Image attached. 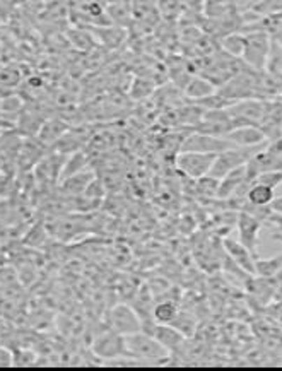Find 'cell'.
Here are the masks:
<instances>
[{
    "instance_id": "8992f818",
    "label": "cell",
    "mask_w": 282,
    "mask_h": 371,
    "mask_svg": "<svg viewBox=\"0 0 282 371\" xmlns=\"http://www.w3.org/2000/svg\"><path fill=\"white\" fill-rule=\"evenodd\" d=\"M93 353L100 359L118 358V356H127V344H125V335L118 334V332L110 328V330L103 332L98 335L93 342Z\"/></svg>"
},
{
    "instance_id": "ac0fdd59",
    "label": "cell",
    "mask_w": 282,
    "mask_h": 371,
    "mask_svg": "<svg viewBox=\"0 0 282 371\" xmlns=\"http://www.w3.org/2000/svg\"><path fill=\"white\" fill-rule=\"evenodd\" d=\"M219 45L221 50L226 55L235 57V59H242L243 52H245V36H243V33H230L221 38Z\"/></svg>"
},
{
    "instance_id": "5b68a950",
    "label": "cell",
    "mask_w": 282,
    "mask_h": 371,
    "mask_svg": "<svg viewBox=\"0 0 282 371\" xmlns=\"http://www.w3.org/2000/svg\"><path fill=\"white\" fill-rule=\"evenodd\" d=\"M235 147L226 137H216L207 136V133H200L193 130L192 133L185 137L181 143L180 151H190V152H205V154H219L226 149Z\"/></svg>"
},
{
    "instance_id": "cb8c5ba5",
    "label": "cell",
    "mask_w": 282,
    "mask_h": 371,
    "mask_svg": "<svg viewBox=\"0 0 282 371\" xmlns=\"http://www.w3.org/2000/svg\"><path fill=\"white\" fill-rule=\"evenodd\" d=\"M47 228H43L41 224H36V226H33L31 229L28 231V235H26V240L24 243L31 245V247H40V245H43L45 240H47Z\"/></svg>"
},
{
    "instance_id": "30bf717a",
    "label": "cell",
    "mask_w": 282,
    "mask_h": 371,
    "mask_svg": "<svg viewBox=\"0 0 282 371\" xmlns=\"http://www.w3.org/2000/svg\"><path fill=\"white\" fill-rule=\"evenodd\" d=\"M223 248L226 250V254L230 255L232 262L239 267L242 270H245L246 274L255 275V260L258 259V255L251 254L248 248L243 243H239L238 240H232L230 236H226L223 242Z\"/></svg>"
},
{
    "instance_id": "7402d4cb",
    "label": "cell",
    "mask_w": 282,
    "mask_h": 371,
    "mask_svg": "<svg viewBox=\"0 0 282 371\" xmlns=\"http://www.w3.org/2000/svg\"><path fill=\"white\" fill-rule=\"evenodd\" d=\"M217 185H219V180L211 177V175H205V177L197 178V194L207 198H216Z\"/></svg>"
},
{
    "instance_id": "4dcf8cb0",
    "label": "cell",
    "mask_w": 282,
    "mask_h": 371,
    "mask_svg": "<svg viewBox=\"0 0 282 371\" xmlns=\"http://www.w3.org/2000/svg\"><path fill=\"white\" fill-rule=\"evenodd\" d=\"M3 168H6V161H3V159L0 158V171H3Z\"/></svg>"
},
{
    "instance_id": "6da1fadb",
    "label": "cell",
    "mask_w": 282,
    "mask_h": 371,
    "mask_svg": "<svg viewBox=\"0 0 282 371\" xmlns=\"http://www.w3.org/2000/svg\"><path fill=\"white\" fill-rule=\"evenodd\" d=\"M125 344H127V356L137 359L142 366L163 365V363L170 361V351L144 330L125 335Z\"/></svg>"
},
{
    "instance_id": "4316f807",
    "label": "cell",
    "mask_w": 282,
    "mask_h": 371,
    "mask_svg": "<svg viewBox=\"0 0 282 371\" xmlns=\"http://www.w3.org/2000/svg\"><path fill=\"white\" fill-rule=\"evenodd\" d=\"M14 351L7 346H0V368H13Z\"/></svg>"
},
{
    "instance_id": "d6986e66",
    "label": "cell",
    "mask_w": 282,
    "mask_h": 371,
    "mask_svg": "<svg viewBox=\"0 0 282 371\" xmlns=\"http://www.w3.org/2000/svg\"><path fill=\"white\" fill-rule=\"evenodd\" d=\"M180 313V308L173 301H161L152 307V320L156 323H173Z\"/></svg>"
},
{
    "instance_id": "603a6c76",
    "label": "cell",
    "mask_w": 282,
    "mask_h": 371,
    "mask_svg": "<svg viewBox=\"0 0 282 371\" xmlns=\"http://www.w3.org/2000/svg\"><path fill=\"white\" fill-rule=\"evenodd\" d=\"M253 182L262 183V185L270 187V189L276 190V187L282 185V170H272V171H265V173L258 175Z\"/></svg>"
},
{
    "instance_id": "d4e9b609",
    "label": "cell",
    "mask_w": 282,
    "mask_h": 371,
    "mask_svg": "<svg viewBox=\"0 0 282 371\" xmlns=\"http://www.w3.org/2000/svg\"><path fill=\"white\" fill-rule=\"evenodd\" d=\"M38 356L31 349L14 351V366H33L36 365Z\"/></svg>"
},
{
    "instance_id": "7a4b0ae2",
    "label": "cell",
    "mask_w": 282,
    "mask_h": 371,
    "mask_svg": "<svg viewBox=\"0 0 282 371\" xmlns=\"http://www.w3.org/2000/svg\"><path fill=\"white\" fill-rule=\"evenodd\" d=\"M245 36V52L242 60L253 71H264L267 57L272 47V36L265 29H250L243 33Z\"/></svg>"
},
{
    "instance_id": "f546056e",
    "label": "cell",
    "mask_w": 282,
    "mask_h": 371,
    "mask_svg": "<svg viewBox=\"0 0 282 371\" xmlns=\"http://www.w3.org/2000/svg\"><path fill=\"white\" fill-rule=\"evenodd\" d=\"M270 210H272L274 214H279V216H282V195H279V197H274V201L270 202Z\"/></svg>"
},
{
    "instance_id": "ffe728a7",
    "label": "cell",
    "mask_w": 282,
    "mask_h": 371,
    "mask_svg": "<svg viewBox=\"0 0 282 371\" xmlns=\"http://www.w3.org/2000/svg\"><path fill=\"white\" fill-rule=\"evenodd\" d=\"M84 228L81 224V221H66V219H59L57 223L52 224V235H55L59 240H72L75 235L82 233Z\"/></svg>"
},
{
    "instance_id": "484cf974",
    "label": "cell",
    "mask_w": 282,
    "mask_h": 371,
    "mask_svg": "<svg viewBox=\"0 0 282 371\" xmlns=\"http://www.w3.org/2000/svg\"><path fill=\"white\" fill-rule=\"evenodd\" d=\"M0 112L7 115H21L22 101L19 96H7L0 103Z\"/></svg>"
},
{
    "instance_id": "7c38bea8",
    "label": "cell",
    "mask_w": 282,
    "mask_h": 371,
    "mask_svg": "<svg viewBox=\"0 0 282 371\" xmlns=\"http://www.w3.org/2000/svg\"><path fill=\"white\" fill-rule=\"evenodd\" d=\"M43 151H47V145L41 144L38 137H28L17 149V164L22 170H33L45 158Z\"/></svg>"
},
{
    "instance_id": "9c48e42d",
    "label": "cell",
    "mask_w": 282,
    "mask_h": 371,
    "mask_svg": "<svg viewBox=\"0 0 282 371\" xmlns=\"http://www.w3.org/2000/svg\"><path fill=\"white\" fill-rule=\"evenodd\" d=\"M226 137L235 147H258L269 143L267 136L258 125H243L236 127L226 133Z\"/></svg>"
},
{
    "instance_id": "9a60e30c",
    "label": "cell",
    "mask_w": 282,
    "mask_h": 371,
    "mask_svg": "<svg viewBox=\"0 0 282 371\" xmlns=\"http://www.w3.org/2000/svg\"><path fill=\"white\" fill-rule=\"evenodd\" d=\"M94 180L93 171H81V173H75L72 177L62 180V190L66 195H72V197H79L84 194V190L87 189L91 182Z\"/></svg>"
},
{
    "instance_id": "83f0119b",
    "label": "cell",
    "mask_w": 282,
    "mask_h": 371,
    "mask_svg": "<svg viewBox=\"0 0 282 371\" xmlns=\"http://www.w3.org/2000/svg\"><path fill=\"white\" fill-rule=\"evenodd\" d=\"M265 149L270 152V154L276 156L277 159H281L282 161V136L276 137V139H272V140H269V143H267V145H265Z\"/></svg>"
},
{
    "instance_id": "3957f363",
    "label": "cell",
    "mask_w": 282,
    "mask_h": 371,
    "mask_svg": "<svg viewBox=\"0 0 282 371\" xmlns=\"http://www.w3.org/2000/svg\"><path fill=\"white\" fill-rule=\"evenodd\" d=\"M265 145H258V147H230L224 152H219V154L216 156L214 164H212L209 175L217 180L226 177L230 171L248 163L251 156H253L258 149L265 147Z\"/></svg>"
},
{
    "instance_id": "4fadbf2b",
    "label": "cell",
    "mask_w": 282,
    "mask_h": 371,
    "mask_svg": "<svg viewBox=\"0 0 282 371\" xmlns=\"http://www.w3.org/2000/svg\"><path fill=\"white\" fill-rule=\"evenodd\" d=\"M214 93H217V87L204 75H192L185 86V96L190 101H199V99L211 96Z\"/></svg>"
},
{
    "instance_id": "277c9868",
    "label": "cell",
    "mask_w": 282,
    "mask_h": 371,
    "mask_svg": "<svg viewBox=\"0 0 282 371\" xmlns=\"http://www.w3.org/2000/svg\"><path fill=\"white\" fill-rule=\"evenodd\" d=\"M217 154H205V152L180 151L175 158V166L185 175L186 178L197 180L209 175Z\"/></svg>"
},
{
    "instance_id": "ba28073f",
    "label": "cell",
    "mask_w": 282,
    "mask_h": 371,
    "mask_svg": "<svg viewBox=\"0 0 282 371\" xmlns=\"http://www.w3.org/2000/svg\"><path fill=\"white\" fill-rule=\"evenodd\" d=\"M110 325L118 334L131 335L142 330V319L133 308L127 307V305H118V307L112 310Z\"/></svg>"
},
{
    "instance_id": "f1b7e54d",
    "label": "cell",
    "mask_w": 282,
    "mask_h": 371,
    "mask_svg": "<svg viewBox=\"0 0 282 371\" xmlns=\"http://www.w3.org/2000/svg\"><path fill=\"white\" fill-rule=\"evenodd\" d=\"M265 224H269V226L274 228V235H279L276 236V240H279V242H282V216H279V214H270L269 221H267Z\"/></svg>"
},
{
    "instance_id": "2e32d148",
    "label": "cell",
    "mask_w": 282,
    "mask_h": 371,
    "mask_svg": "<svg viewBox=\"0 0 282 371\" xmlns=\"http://www.w3.org/2000/svg\"><path fill=\"white\" fill-rule=\"evenodd\" d=\"M66 132H67V125L64 124V122L50 120V122H45V124L41 125L40 132H38L36 137L43 145H47V147H53V145L59 143V139Z\"/></svg>"
},
{
    "instance_id": "e0dca14e",
    "label": "cell",
    "mask_w": 282,
    "mask_h": 371,
    "mask_svg": "<svg viewBox=\"0 0 282 371\" xmlns=\"http://www.w3.org/2000/svg\"><path fill=\"white\" fill-rule=\"evenodd\" d=\"M274 197H276V190L257 182H251L248 192H246V201H248L250 204L258 205V208H267V205H270Z\"/></svg>"
},
{
    "instance_id": "52a82bcc",
    "label": "cell",
    "mask_w": 282,
    "mask_h": 371,
    "mask_svg": "<svg viewBox=\"0 0 282 371\" xmlns=\"http://www.w3.org/2000/svg\"><path fill=\"white\" fill-rule=\"evenodd\" d=\"M264 226L258 217L251 216L250 212L239 210L238 217H236V231H238V242L245 245L251 254L257 255V243L260 229Z\"/></svg>"
},
{
    "instance_id": "5bb4252c",
    "label": "cell",
    "mask_w": 282,
    "mask_h": 371,
    "mask_svg": "<svg viewBox=\"0 0 282 371\" xmlns=\"http://www.w3.org/2000/svg\"><path fill=\"white\" fill-rule=\"evenodd\" d=\"M255 275L274 279V281L282 284V254L269 259L255 260Z\"/></svg>"
},
{
    "instance_id": "44dd1931",
    "label": "cell",
    "mask_w": 282,
    "mask_h": 371,
    "mask_svg": "<svg viewBox=\"0 0 282 371\" xmlns=\"http://www.w3.org/2000/svg\"><path fill=\"white\" fill-rule=\"evenodd\" d=\"M267 74L272 75L274 79L282 82V45L277 41H272V47H270V53L267 57L265 68Z\"/></svg>"
},
{
    "instance_id": "8fae6325",
    "label": "cell",
    "mask_w": 282,
    "mask_h": 371,
    "mask_svg": "<svg viewBox=\"0 0 282 371\" xmlns=\"http://www.w3.org/2000/svg\"><path fill=\"white\" fill-rule=\"evenodd\" d=\"M272 170H282V161L270 154L265 147L258 149L246 163V177H248L250 182H253L258 175Z\"/></svg>"
}]
</instances>
